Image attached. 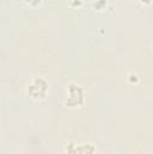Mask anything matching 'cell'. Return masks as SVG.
Here are the masks:
<instances>
[{"label":"cell","instance_id":"obj_1","mask_svg":"<svg viewBox=\"0 0 153 154\" xmlns=\"http://www.w3.org/2000/svg\"><path fill=\"white\" fill-rule=\"evenodd\" d=\"M66 99H65V105L70 108L80 107L84 102V90L81 85H78L75 82H70L66 87Z\"/></svg>","mask_w":153,"mask_h":154},{"label":"cell","instance_id":"obj_2","mask_svg":"<svg viewBox=\"0 0 153 154\" xmlns=\"http://www.w3.org/2000/svg\"><path fill=\"white\" fill-rule=\"evenodd\" d=\"M27 91L33 100H43L48 91V82L42 77H35L28 84Z\"/></svg>","mask_w":153,"mask_h":154},{"label":"cell","instance_id":"obj_3","mask_svg":"<svg viewBox=\"0 0 153 154\" xmlns=\"http://www.w3.org/2000/svg\"><path fill=\"white\" fill-rule=\"evenodd\" d=\"M95 146L93 143H81L76 144L77 154H95Z\"/></svg>","mask_w":153,"mask_h":154},{"label":"cell","instance_id":"obj_4","mask_svg":"<svg viewBox=\"0 0 153 154\" xmlns=\"http://www.w3.org/2000/svg\"><path fill=\"white\" fill-rule=\"evenodd\" d=\"M65 153L66 154H77L76 153V144L73 142H69L65 147Z\"/></svg>","mask_w":153,"mask_h":154},{"label":"cell","instance_id":"obj_5","mask_svg":"<svg viewBox=\"0 0 153 154\" xmlns=\"http://www.w3.org/2000/svg\"><path fill=\"white\" fill-rule=\"evenodd\" d=\"M94 6H95L98 10H101V7L106 6V1H104V0H101V1H96V2H94Z\"/></svg>","mask_w":153,"mask_h":154}]
</instances>
